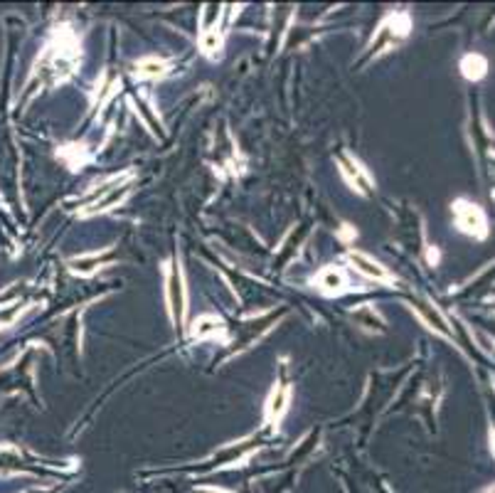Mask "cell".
Segmentation results:
<instances>
[{"label": "cell", "instance_id": "6da1fadb", "mask_svg": "<svg viewBox=\"0 0 495 493\" xmlns=\"http://www.w3.org/2000/svg\"><path fill=\"white\" fill-rule=\"evenodd\" d=\"M168 308L175 326L185 321V279H182L180 264H168Z\"/></svg>", "mask_w": 495, "mask_h": 493}, {"label": "cell", "instance_id": "7a4b0ae2", "mask_svg": "<svg viewBox=\"0 0 495 493\" xmlns=\"http://www.w3.org/2000/svg\"><path fill=\"white\" fill-rule=\"evenodd\" d=\"M340 173L348 178V182L355 187L357 192H362V195H370L372 180H370V175H367L365 168L357 163L355 158H350V156H340Z\"/></svg>", "mask_w": 495, "mask_h": 493}, {"label": "cell", "instance_id": "3957f363", "mask_svg": "<svg viewBox=\"0 0 495 493\" xmlns=\"http://www.w3.org/2000/svg\"><path fill=\"white\" fill-rule=\"evenodd\" d=\"M348 259L355 264L357 272L365 274V277H370V279H375V282H395V279H392V274L387 272V269L382 267L380 262H375L372 257H367V254H362V252H350Z\"/></svg>", "mask_w": 495, "mask_h": 493}, {"label": "cell", "instance_id": "277c9868", "mask_svg": "<svg viewBox=\"0 0 495 493\" xmlns=\"http://www.w3.org/2000/svg\"><path fill=\"white\" fill-rule=\"evenodd\" d=\"M315 284L323 294L328 296H335V294H343L345 286H348V277H345L343 269H335V267H325L318 272L315 277Z\"/></svg>", "mask_w": 495, "mask_h": 493}, {"label": "cell", "instance_id": "5b68a950", "mask_svg": "<svg viewBox=\"0 0 495 493\" xmlns=\"http://www.w3.org/2000/svg\"><path fill=\"white\" fill-rule=\"evenodd\" d=\"M289 398H291V388L286 383H279L276 388H274L269 402H267V419L269 422H279V419H281L286 407H289Z\"/></svg>", "mask_w": 495, "mask_h": 493}, {"label": "cell", "instance_id": "8992f818", "mask_svg": "<svg viewBox=\"0 0 495 493\" xmlns=\"http://www.w3.org/2000/svg\"><path fill=\"white\" fill-rule=\"evenodd\" d=\"M207 335H224V323L217 316H202L192 323V338H207Z\"/></svg>", "mask_w": 495, "mask_h": 493}, {"label": "cell", "instance_id": "52a82bcc", "mask_svg": "<svg viewBox=\"0 0 495 493\" xmlns=\"http://www.w3.org/2000/svg\"><path fill=\"white\" fill-rule=\"evenodd\" d=\"M456 212H458V225H461L466 232H473V230H478V227L483 225L481 212H478L476 207L463 205V202H458V205H456Z\"/></svg>", "mask_w": 495, "mask_h": 493}, {"label": "cell", "instance_id": "ba28073f", "mask_svg": "<svg viewBox=\"0 0 495 493\" xmlns=\"http://www.w3.org/2000/svg\"><path fill=\"white\" fill-rule=\"evenodd\" d=\"M168 72V64L163 62V59H141L139 64H136V74H139L141 79H158L163 77V74Z\"/></svg>", "mask_w": 495, "mask_h": 493}, {"label": "cell", "instance_id": "9c48e42d", "mask_svg": "<svg viewBox=\"0 0 495 493\" xmlns=\"http://www.w3.org/2000/svg\"><path fill=\"white\" fill-rule=\"evenodd\" d=\"M200 50L207 54V57H217L219 50H222V35L217 33V28L202 30V35H200Z\"/></svg>", "mask_w": 495, "mask_h": 493}, {"label": "cell", "instance_id": "30bf717a", "mask_svg": "<svg viewBox=\"0 0 495 493\" xmlns=\"http://www.w3.org/2000/svg\"><path fill=\"white\" fill-rule=\"evenodd\" d=\"M461 69H463V74H466L468 79H478V77L486 74V62H483L478 54H468V57L461 62Z\"/></svg>", "mask_w": 495, "mask_h": 493}, {"label": "cell", "instance_id": "8fae6325", "mask_svg": "<svg viewBox=\"0 0 495 493\" xmlns=\"http://www.w3.org/2000/svg\"><path fill=\"white\" fill-rule=\"evenodd\" d=\"M417 311H419L421 316H424L426 321L431 323V328H438V330H441V333H446V326H443L441 316H438L436 311H431V308H429L426 303H417Z\"/></svg>", "mask_w": 495, "mask_h": 493}]
</instances>
